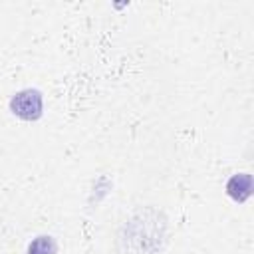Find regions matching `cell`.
I'll return each instance as SVG.
<instances>
[{
  "label": "cell",
  "instance_id": "7a4b0ae2",
  "mask_svg": "<svg viewBox=\"0 0 254 254\" xmlns=\"http://www.w3.org/2000/svg\"><path fill=\"white\" fill-rule=\"evenodd\" d=\"M226 190L228 194L238 200V202H244L250 194H252V177L248 173H240V175H234L228 185H226Z\"/></svg>",
  "mask_w": 254,
  "mask_h": 254
},
{
  "label": "cell",
  "instance_id": "6da1fadb",
  "mask_svg": "<svg viewBox=\"0 0 254 254\" xmlns=\"http://www.w3.org/2000/svg\"><path fill=\"white\" fill-rule=\"evenodd\" d=\"M10 109H12L14 115H18L26 121L38 119L42 115V95H40V91L26 89V91L16 93L10 101Z\"/></svg>",
  "mask_w": 254,
  "mask_h": 254
},
{
  "label": "cell",
  "instance_id": "3957f363",
  "mask_svg": "<svg viewBox=\"0 0 254 254\" xmlns=\"http://www.w3.org/2000/svg\"><path fill=\"white\" fill-rule=\"evenodd\" d=\"M54 246H56V242L50 236H40L36 242L30 244L28 254H56V250H50L48 252V248H54Z\"/></svg>",
  "mask_w": 254,
  "mask_h": 254
}]
</instances>
